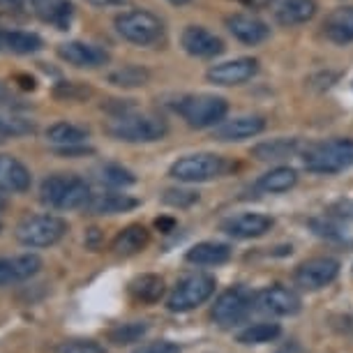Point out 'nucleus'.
Masks as SVG:
<instances>
[{
    "label": "nucleus",
    "instance_id": "1",
    "mask_svg": "<svg viewBox=\"0 0 353 353\" xmlns=\"http://www.w3.org/2000/svg\"><path fill=\"white\" fill-rule=\"evenodd\" d=\"M90 188L83 178L74 176V173H53V176L44 178L42 188H39V199L49 208L56 210H79L85 208L90 201Z\"/></svg>",
    "mask_w": 353,
    "mask_h": 353
},
{
    "label": "nucleus",
    "instance_id": "2",
    "mask_svg": "<svg viewBox=\"0 0 353 353\" xmlns=\"http://www.w3.org/2000/svg\"><path fill=\"white\" fill-rule=\"evenodd\" d=\"M106 132L118 141L152 143L169 134V125L162 118L150 116V113H121L106 125Z\"/></svg>",
    "mask_w": 353,
    "mask_h": 353
},
{
    "label": "nucleus",
    "instance_id": "3",
    "mask_svg": "<svg viewBox=\"0 0 353 353\" xmlns=\"http://www.w3.org/2000/svg\"><path fill=\"white\" fill-rule=\"evenodd\" d=\"M305 169L312 173H339L353 166V139H330V141L314 143L303 155Z\"/></svg>",
    "mask_w": 353,
    "mask_h": 353
},
{
    "label": "nucleus",
    "instance_id": "4",
    "mask_svg": "<svg viewBox=\"0 0 353 353\" xmlns=\"http://www.w3.org/2000/svg\"><path fill=\"white\" fill-rule=\"evenodd\" d=\"M68 231H70V226L63 217L32 215V217H26L23 222H19L17 241L21 243L23 248H32V250L51 248V245L61 243Z\"/></svg>",
    "mask_w": 353,
    "mask_h": 353
},
{
    "label": "nucleus",
    "instance_id": "5",
    "mask_svg": "<svg viewBox=\"0 0 353 353\" xmlns=\"http://www.w3.org/2000/svg\"><path fill=\"white\" fill-rule=\"evenodd\" d=\"M118 35L137 46H152L162 42L164 26L162 21L145 10H130L116 17Z\"/></svg>",
    "mask_w": 353,
    "mask_h": 353
},
{
    "label": "nucleus",
    "instance_id": "6",
    "mask_svg": "<svg viewBox=\"0 0 353 353\" xmlns=\"http://www.w3.org/2000/svg\"><path fill=\"white\" fill-rule=\"evenodd\" d=\"M176 109L190 128L203 130L222 123L226 111H229V104L224 97L217 95H188L178 102Z\"/></svg>",
    "mask_w": 353,
    "mask_h": 353
},
{
    "label": "nucleus",
    "instance_id": "7",
    "mask_svg": "<svg viewBox=\"0 0 353 353\" xmlns=\"http://www.w3.org/2000/svg\"><path fill=\"white\" fill-rule=\"evenodd\" d=\"M215 286H217L215 277L205 275V272H194V275L183 277L181 282L173 286L169 301H166V307H169V312L194 310L215 293Z\"/></svg>",
    "mask_w": 353,
    "mask_h": 353
},
{
    "label": "nucleus",
    "instance_id": "8",
    "mask_svg": "<svg viewBox=\"0 0 353 353\" xmlns=\"http://www.w3.org/2000/svg\"><path fill=\"white\" fill-rule=\"evenodd\" d=\"M226 169V162L212 152H199V155L181 157L171 164L169 176L181 183H208L219 178Z\"/></svg>",
    "mask_w": 353,
    "mask_h": 353
},
{
    "label": "nucleus",
    "instance_id": "9",
    "mask_svg": "<svg viewBox=\"0 0 353 353\" xmlns=\"http://www.w3.org/2000/svg\"><path fill=\"white\" fill-rule=\"evenodd\" d=\"M254 303H256L254 296H252L248 289L233 286V289L224 291L222 296L217 298L210 310V316H212V321L217 325H222V328H231V325H238L248 319Z\"/></svg>",
    "mask_w": 353,
    "mask_h": 353
},
{
    "label": "nucleus",
    "instance_id": "10",
    "mask_svg": "<svg viewBox=\"0 0 353 353\" xmlns=\"http://www.w3.org/2000/svg\"><path fill=\"white\" fill-rule=\"evenodd\" d=\"M339 275V263L330 256H316L310 261H303L296 268V284L305 291H319L323 286H328L330 282H335V277Z\"/></svg>",
    "mask_w": 353,
    "mask_h": 353
},
{
    "label": "nucleus",
    "instance_id": "11",
    "mask_svg": "<svg viewBox=\"0 0 353 353\" xmlns=\"http://www.w3.org/2000/svg\"><path fill=\"white\" fill-rule=\"evenodd\" d=\"M259 61L256 58H236V61H226L219 65H212L208 70V81L215 85H241L256 77Z\"/></svg>",
    "mask_w": 353,
    "mask_h": 353
},
{
    "label": "nucleus",
    "instance_id": "12",
    "mask_svg": "<svg viewBox=\"0 0 353 353\" xmlns=\"http://www.w3.org/2000/svg\"><path fill=\"white\" fill-rule=\"evenodd\" d=\"M256 305L261 312L275 316H293L301 312V298L286 286H268L256 293Z\"/></svg>",
    "mask_w": 353,
    "mask_h": 353
},
{
    "label": "nucleus",
    "instance_id": "13",
    "mask_svg": "<svg viewBox=\"0 0 353 353\" xmlns=\"http://www.w3.org/2000/svg\"><path fill=\"white\" fill-rule=\"evenodd\" d=\"M58 58L65 61L68 65L74 68H85V70H95L109 63V51L99 49L95 44H85V42H68L58 46Z\"/></svg>",
    "mask_w": 353,
    "mask_h": 353
},
{
    "label": "nucleus",
    "instance_id": "14",
    "mask_svg": "<svg viewBox=\"0 0 353 353\" xmlns=\"http://www.w3.org/2000/svg\"><path fill=\"white\" fill-rule=\"evenodd\" d=\"M183 49L194 58H215L224 51V42L215 32H210L203 26H188L183 30Z\"/></svg>",
    "mask_w": 353,
    "mask_h": 353
},
{
    "label": "nucleus",
    "instance_id": "15",
    "mask_svg": "<svg viewBox=\"0 0 353 353\" xmlns=\"http://www.w3.org/2000/svg\"><path fill=\"white\" fill-rule=\"evenodd\" d=\"M272 229V217L261 215V212H243V215H233L222 224V231L229 233L231 238L238 241H250L259 238Z\"/></svg>",
    "mask_w": 353,
    "mask_h": 353
},
{
    "label": "nucleus",
    "instance_id": "16",
    "mask_svg": "<svg viewBox=\"0 0 353 353\" xmlns=\"http://www.w3.org/2000/svg\"><path fill=\"white\" fill-rule=\"evenodd\" d=\"M42 268V259L37 254H19L0 259V286L21 284L26 279L35 277Z\"/></svg>",
    "mask_w": 353,
    "mask_h": 353
},
{
    "label": "nucleus",
    "instance_id": "17",
    "mask_svg": "<svg viewBox=\"0 0 353 353\" xmlns=\"http://www.w3.org/2000/svg\"><path fill=\"white\" fill-rule=\"evenodd\" d=\"M265 130V118L263 116H238L233 121L219 123L215 128V139L217 141H243V139H252L261 134Z\"/></svg>",
    "mask_w": 353,
    "mask_h": 353
},
{
    "label": "nucleus",
    "instance_id": "18",
    "mask_svg": "<svg viewBox=\"0 0 353 353\" xmlns=\"http://www.w3.org/2000/svg\"><path fill=\"white\" fill-rule=\"evenodd\" d=\"M226 28L238 42L243 44H261L263 39H268L270 35V28L265 26L259 17H252V14H231L226 17Z\"/></svg>",
    "mask_w": 353,
    "mask_h": 353
},
{
    "label": "nucleus",
    "instance_id": "19",
    "mask_svg": "<svg viewBox=\"0 0 353 353\" xmlns=\"http://www.w3.org/2000/svg\"><path fill=\"white\" fill-rule=\"evenodd\" d=\"M30 171L23 162L12 155H0V192L8 194H23L30 190Z\"/></svg>",
    "mask_w": 353,
    "mask_h": 353
},
{
    "label": "nucleus",
    "instance_id": "20",
    "mask_svg": "<svg viewBox=\"0 0 353 353\" xmlns=\"http://www.w3.org/2000/svg\"><path fill=\"white\" fill-rule=\"evenodd\" d=\"M139 201L130 194H118V192H104V194H92L90 201L85 203L88 215H118L137 208Z\"/></svg>",
    "mask_w": 353,
    "mask_h": 353
},
{
    "label": "nucleus",
    "instance_id": "21",
    "mask_svg": "<svg viewBox=\"0 0 353 353\" xmlns=\"http://www.w3.org/2000/svg\"><path fill=\"white\" fill-rule=\"evenodd\" d=\"M323 35L335 44L353 42V8H335L323 21Z\"/></svg>",
    "mask_w": 353,
    "mask_h": 353
},
{
    "label": "nucleus",
    "instance_id": "22",
    "mask_svg": "<svg viewBox=\"0 0 353 353\" xmlns=\"http://www.w3.org/2000/svg\"><path fill=\"white\" fill-rule=\"evenodd\" d=\"M30 8L42 21L58 26L61 30L68 28L74 14V5L70 0H30Z\"/></svg>",
    "mask_w": 353,
    "mask_h": 353
},
{
    "label": "nucleus",
    "instance_id": "23",
    "mask_svg": "<svg viewBox=\"0 0 353 353\" xmlns=\"http://www.w3.org/2000/svg\"><path fill=\"white\" fill-rule=\"evenodd\" d=\"M316 14V0H282L275 12L277 21L291 28V26L307 23Z\"/></svg>",
    "mask_w": 353,
    "mask_h": 353
},
{
    "label": "nucleus",
    "instance_id": "24",
    "mask_svg": "<svg viewBox=\"0 0 353 353\" xmlns=\"http://www.w3.org/2000/svg\"><path fill=\"white\" fill-rule=\"evenodd\" d=\"M148 243H150L148 229L141 224H130L113 238V252H116L118 256H132V254H139Z\"/></svg>",
    "mask_w": 353,
    "mask_h": 353
},
{
    "label": "nucleus",
    "instance_id": "25",
    "mask_svg": "<svg viewBox=\"0 0 353 353\" xmlns=\"http://www.w3.org/2000/svg\"><path fill=\"white\" fill-rule=\"evenodd\" d=\"M42 49V37L35 32H26V30H0V51L8 53H35Z\"/></svg>",
    "mask_w": 353,
    "mask_h": 353
},
{
    "label": "nucleus",
    "instance_id": "26",
    "mask_svg": "<svg viewBox=\"0 0 353 353\" xmlns=\"http://www.w3.org/2000/svg\"><path fill=\"white\" fill-rule=\"evenodd\" d=\"M194 265H222L231 259V248L224 243H199L185 254Z\"/></svg>",
    "mask_w": 353,
    "mask_h": 353
},
{
    "label": "nucleus",
    "instance_id": "27",
    "mask_svg": "<svg viewBox=\"0 0 353 353\" xmlns=\"http://www.w3.org/2000/svg\"><path fill=\"white\" fill-rule=\"evenodd\" d=\"M130 296L137 303L155 305L164 296V279L159 275H139L130 282Z\"/></svg>",
    "mask_w": 353,
    "mask_h": 353
},
{
    "label": "nucleus",
    "instance_id": "28",
    "mask_svg": "<svg viewBox=\"0 0 353 353\" xmlns=\"http://www.w3.org/2000/svg\"><path fill=\"white\" fill-rule=\"evenodd\" d=\"M298 139H270L252 148V157H256L259 162H279V159H289L298 152Z\"/></svg>",
    "mask_w": 353,
    "mask_h": 353
},
{
    "label": "nucleus",
    "instance_id": "29",
    "mask_svg": "<svg viewBox=\"0 0 353 353\" xmlns=\"http://www.w3.org/2000/svg\"><path fill=\"white\" fill-rule=\"evenodd\" d=\"M298 183V173L291 166H277V169H270L268 173H263L256 181V188L261 192H268V194H282V192H289L293 185Z\"/></svg>",
    "mask_w": 353,
    "mask_h": 353
},
{
    "label": "nucleus",
    "instance_id": "30",
    "mask_svg": "<svg viewBox=\"0 0 353 353\" xmlns=\"http://www.w3.org/2000/svg\"><path fill=\"white\" fill-rule=\"evenodd\" d=\"M83 139H88V130L79 128L74 123H56L46 130V141L63 148V145H79L83 143Z\"/></svg>",
    "mask_w": 353,
    "mask_h": 353
},
{
    "label": "nucleus",
    "instance_id": "31",
    "mask_svg": "<svg viewBox=\"0 0 353 353\" xmlns=\"http://www.w3.org/2000/svg\"><path fill=\"white\" fill-rule=\"evenodd\" d=\"M150 325L148 321H130V323H118L109 330V342L116 346H128L137 344L148 335Z\"/></svg>",
    "mask_w": 353,
    "mask_h": 353
},
{
    "label": "nucleus",
    "instance_id": "32",
    "mask_svg": "<svg viewBox=\"0 0 353 353\" xmlns=\"http://www.w3.org/2000/svg\"><path fill=\"white\" fill-rule=\"evenodd\" d=\"M32 132H35V123L32 121H28V118H23V116H17V113L0 109V143H5L8 139L32 134Z\"/></svg>",
    "mask_w": 353,
    "mask_h": 353
},
{
    "label": "nucleus",
    "instance_id": "33",
    "mask_svg": "<svg viewBox=\"0 0 353 353\" xmlns=\"http://www.w3.org/2000/svg\"><path fill=\"white\" fill-rule=\"evenodd\" d=\"M150 79V72L145 68H139V65H125V68L111 72L109 74V83L118 85V88H139V85H145Z\"/></svg>",
    "mask_w": 353,
    "mask_h": 353
},
{
    "label": "nucleus",
    "instance_id": "34",
    "mask_svg": "<svg viewBox=\"0 0 353 353\" xmlns=\"http://www.w3.org/2000/svg\"><path fill=\"white\" fill-rule=\"evenodd\" d=\"M279 332H282V328H279L277 323H268V321L254 323V325L245 328L241 335H238V342L248 344V346H252V344H265V342H272V339H277Z\"/></svg>",
    "mask_w": 353,
    "mask_h": 353
},
{
    "label": "nucleus",
    "instance_id": "35",
    "mask_svg": "<svg viewBox=\"0 0 353 353\" xmlns=\"http://www.w3.org/2000/svg\"><path fill=\"white\" fill-rule=\"evenodd\" d=\"M99 181L104 185H111V188H128V185H134L137 178L134 173L123 169L118 164H106L99 169Z\"/></svg>",
    "mask_w": 353,
    "mask_h": 353
},
{
    "label": "nucleus",
    "instance_id": "36",
    "mask_svg": "<svg viewBox=\"0 0 353 353\" xmlns=\"http://www.w3.org/2000/svg\"><path fill=\"white\" fill-rule=\"evenodd\" d=\"M56 353H106L102 344L92 342V339H70L63 342L56 349Z\"/></svg>",
    "mask_w": 353,
    "mask_h": 353
},
{
    "label": "nucleus",
    "instance_id": "37",
    "mask_svg": "<svg viewBox=\"0 0 353 353\" xmlns=\"http://www.w3.org/2000/svg\"><path fill=\"white\" fill-rule=\"evenodd\" d=\"M199 199L196 192H190V190H166L162 201L166 205H173V208H188Z\"/></svg>",
    "mask_w": 353,
    "mask_h": 353
},
{
    "label": "nucleus",
    "instance_id": "38",
    "mask_svg": "<svg viewBox=\"0 0 353 353\" xmlns=\"http://www.w3.org/2000/svg\"><path fill=\"white\" fill-rule=\"evenodd\" d=\"M132 353H181V346L173 344V342H166V339H157V342L141 344Z\"/></svg>",
    "mask_w": 353,
    "mask_h": 353
},
{
    "label": "nucleus",
    "instance_id": "39",
    "mask_svg": "<svg viewBox=\"0 0 353 353\" xmlns=\"http://www.w3.org/2000/svg\"><path fill=\"white\" fill-rule=\"evenodd\" d=\"M155 226L162 233H171L173 229H176V219H173V217H157L155 219Z\"/></svg>",
    "mask_w": 353,
    "mask_h": 353
},
{
    "label": "nucleus",
    "instance_id": "40",
    "mask_svg": "<svg viewBox=\"0 0 353 353\" xmlns=\"http://www.w3.org/2000/svg\"><path fill=\"white\" fill-rule=\"evenodd\" d=\"M14 95H12V92L5 88V83H0V106H14Z\"/></svg>",
    "mask_w": 353,
    "mask_h": 353
},
{
    "label": "nucleus",
    "instance_id": "41",
    "mask_svg": "<svg viewBox=\"0 0 353 353\" xmlns=\"http://www.w3.org/2000/svg\"><path fill=\"white\" fill-rule=\"evenodd\" d=\"M26 0H0V8L3 10H21Z\"/></svg>",
    "mask_w": 353,
    "mask_h": 353
},
{
    "label": "nucleus",
    "instance_id": "42",
    "mask_svg": "<svg viewBox=\"0 0 353 353\" xmlns=\"http://www.w3.org/2000/svg\"><path fill=\"white\" fill-rule=\"evenodd\" d=\"M243 5H248L252 10H259V8H265V5H270L272 0H241Z\"/></svg>",
    "mask_w": 353,
    "mask_h": 353
},
{
    "label": "nucleus",
    "instance_id": "43",
    "mask_svg": "<svg viewBox=\"0 0 353 353\" xmlns=\"http://www.w3.org/2000/svg\"><path fill=\"white\" fill-rule=\"evenodd\" d=\"M17 79H19V81H21V88H26V90H35V79H32V77H23V74H19Z\"/></svg>",
    "mask_w": 353,
    "mask_h": 353
},
{
    "label": "nucleus",
    "instance_id": "44",
    "mask_svg": "<svg viewBox=\"0 0 353 353\" xmlns=\"http://www.w3.org/2000/svg\"><path fill=\"white\" fill-rule=\"evenodd\" d=\"M169 3H173V5H188L190 0H169Z\"/></svg>",
    "mask_w": 353,
    "mask_h": 353
},
{
    "label": "nucleus",
    "instance_id": "45",
    "mask_svg": "<svg viewBox=\"0 0 353 353\" xmlns=\"http://www.w3.org/2000/svg\"><path fill=\"white\" fill-rule=\"evenodd\" d=\"M5 208V201H3V199H0V210H3Z\"/></svg>",
    "mask_w": 353,
    "mask_h": 353
},
{
    "label": "nucleus",
    "instance_id": "46",
    "mask_svg": "<svg viewBox=\"0 0 353 353\" xmlns=\"http://www.w3.org/2000/svg\"><path fill=\"white\" fill-rule=\"evenodd\" d=\"M0 229H3V224H0Z\"/></svg>",
    "mask_w": 353,
    "mask_h": 353
}]
</instances>
